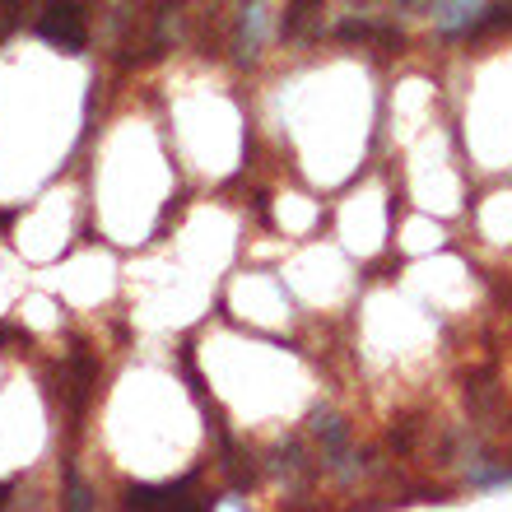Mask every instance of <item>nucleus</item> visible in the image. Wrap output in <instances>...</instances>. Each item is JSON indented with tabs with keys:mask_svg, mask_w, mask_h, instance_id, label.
Returning a JSON list of instances; mask_svg holds the SVG:
<instances>
[{
	"mask_svg": "<svg viewBox=\"0 0 512 512\" xmlns=\"http://www.w3.org/2000/svg\"><path fill=\"white\" fill-rule=\"evenodd\" d=\"M38 33L56 42L61 52H80L89 42V14L80 0H42L38 5Z\"/></svg>",
	"mask_w": 512,
	"mask_h": 512,
	"instance_id": "obj_1",
	"label": "nucleus"
},
{
	"mask_svg": "<svg viewBox=\"0 0 512 512\" xmlns=\"http://www.w3.org/2000/svg\"><path fill=\"white\" fill-rule=\"evenodd\" d=\"M126 503L131 508H191L187 489L173 485V489H149V485H135L131 494H126Z\"/></svg>",
	"mask_w": 512,
	"mask_h": 512,
	"instance_id": "obj_2",
	"label": "nucleus"
},
{
	"mask_svg": "<svg viewBox=\"0 0 512 512\" xmlns=\"http://www.w3.org/2000/svg\"><path fill=\"white\" fill-rule=\"evenodd\" d=\"M5 499H10V485H0V508H5Z\"/></svg>",
	"mask_w": 512,
	"mask_h": 512,
	"instance_id": "obj_3",
	"label": "nucleus"
}]
</instances>
